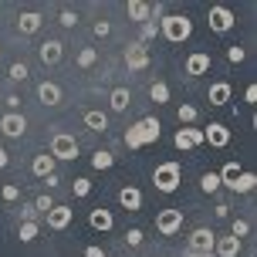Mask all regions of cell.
I'll return each mask as SVG.
<instances>
[{"label":"cell","mask_w":257,"mask_h":257,"mask_svg":"<svg viewBox=\"0 0 257 257\" xmlns=\"http://www.w3.org/2000/svg\"><path fill=\"white\" fill-rule=\"evenodd\" d=\"M159 132H163L159 118L146 115V118H139V122L125 132V146L128 149H142V146H149V142H159Z\"/></svg>","instance_id":"1"},{"label":"cell","mask_w":257,"mask_h":257,"mask_svg":"<svg viewBox=\"0 0 257 257\" xmlns=\"http://www.w3.org/2000/svg\"><path fill=\"white\" fill-rule=\"evenodd\" d=\"M159 34L166 41H173V44H183V41H190V34H193V21L186 14H166V17L159 21Z\"/></svg>","instance_id":"2"},{"label":"cell","mask_w":257,"mask_h":257,"mask_svg":"<svg viewBox=\"0 0 257 257\" xmlns=\"http://www.w3.org/2000/svg\"><path fill=\"white\" fill-rule=\"evenodd\" d=\"M153 183H156V190H159V193H173L183 183V166L176 163V159L159 163V166L153 169Z\"/></svg>","instance_id":"3"},{"label":"cell","mask_w":257,"mask_h":257,"mask_svg":"<svg viewBox=\"0 0 257 257\" xmlns=\"http://www.w3.org/2000/svg\"><path fill=\"white\" fill-rule=\"evenodd\" d=\"M213 244H217V233L206 230V227H196V230L186 237V247H190V254H196V257H210L213 254Z\"/></svg>","instance_id":"4"},{"label":"cell","mask_w":257,"mask_h":257,"mask_svg":"<svg viewBox=\"0 0 257 257\" xmlns=\"http://www.w3.org/2000/svg\"><path fill=\"white\" fill-rule=\"evenodd\" d=\"M156 230L163 233V237H176V233L183 230V210H176V206L159 210V213H156Z\"/></svg>","instance_id":"5"},{"label":"cell","mask_w":257,"mask_h":257,"mask_svg":"<svg viewBox=\"0 0 257 257\" xmlns=\"http://www.w3.org/2000/svg\"><path fill=\"white\" fill-rule=\"evenodd\" d=\"M51 159H78V139L75 136H68V132H58L51 139Z\"/></svg>","instance_id":"6"},{"label":"cell","mask_w":257,"mask_h":257,"mask_svg":"<svg viewBox=\"0 0 257 257\" xmlns=\"http://www.w3.org/2000/svg\"><path fill=\"white\" fill-rule=\"evenodd\" d=\"M233 24H237V17H233L230 7H223V4L210 7V31H217V34H227Z\"/></svg>","instance_id":"7"},{"label":"cell","mask_w":257,"mask_h":257,"mask_svg":"<svg viewBox=\"0 0 257 257\" xmlns=\"http://www.w3.org/2000/svg\"><path fill=\"white\" fill-rule=\"evenodd\" d=\"M0 132L7 136V139H21L27 132V118L21 112H7V115L0 118Z\"/></svg>","instance_id":"8"},{"label":"cell","mask_w":257,"mask_h":257,"mask_svg":"<svg viewBox=\"0 0 257 257\" xmlns=\"http://www.w3.org/2000/svg\"><path fill=\"white\" fill-rule=\"evenodd\" d=\"M71 220H75V210H71V206L54 203V210L48 213V227H51V230H68Z\"/></svg>","instance_id":"9"},{"label":"cell","mask_w":257,"mask_h":257,"mask_svg":"<svg viewBox=\"0 0 257 257\" xmlns=\"http://www.w3.org/2000/svg\"><path fill=\"white\" fill-rule=\"evenodd\" d=\"M203 142H210L213 149H223V146L230 142V128L223 125V122H210V125L203 128Z\"/></svg>","instance_id":"10"},{"label":"cell","mask_w":257,"mask_h":257,"mask_svg":"<svg viewBox=\"0 0 257 257\" xmlns=\"http://www.w3.org/2000/svg\"><path fill=\"white\" fill-rule=\"evenodd\" d=\"M173 142H176V149H196L200 142H203V128H190L183 125L176 136H173Z\"/></svg>","instance_id":"11"},{"label":"cell","mask_w":257,"mask_h":257,"mask_svg":"<svg viewBox=\"0 0 257 257\" xmlns=\"http://www.w3.org/2000/svg\"><path fill=\"white\" fill-rule=\"evenodd\" d=\"M61 54H64V44L61 41H44V44H41L38 48V58H41V64H58L61 61Z\"/></svg>","instance_id":"12"},{"label":"cell","mask_w":257,"mask_h":257,"mask_svg":"<svg viewBox=\"0 0 257 257\" xmlns=\"http://www.w3.org/2000/svg\"><path fill=\"white\" fill-rule=\"evenodd\" d=\"M88 223L95 227V230L108 233L112 227H115V217H112V210H105V206H95V210L88 213Z\"/></svg>","instance_id":"13"},{"label":"cell","mask_w":257,"mask_h":257,"mask_svg":"<svg viewBox=\"0 0 257 257\" xmlns=\"http://www.w3.org/2000/svg\"><path fill=\"white\" fill-rule=\"evenodd\" d=\"M206 71H210V54L206 51H193L190 58H186V75L200 78V75H206Z\"/></svg>","instance_id":"14"},{"label":"cell","mask_w":257,"mask_h":257,"mask_svg":"<svg viewBox=\"0 0 257 257\" xmlns=\"http://www.w3.org/2000/svg\"><path fill=\"white\" fill-rule=\"evenodd\" d=\"M41 24H44V17H41L38 11H24L17 17V31H21V34H38Z\"/></svg>","instance_id":"15"},{"label":"cell","mask_w":257,"mask_h":257,"mask_svg":"<svg viewBox=\"0 0 257 257\" xmlns=\"http://www.w3.org/2000/svg\"><path fill=\"white\" fill-rule=\"evenodd\" d=\"M31 173H34L38 180H48V176H54V159H51V153L34 156V163H31Z\"/></svg>","instance_id":"16"},{"label":"cell","mask_w":257,"mask_h":257,"mask_svg":"<svg viewBox=\"0 0 257 257\" xmlns=\"http://www.w3.org/2000/svg\"><path fill=\"white\" fill-rule=\"evenodd\" d=\"M125 64L132 68V71H142V68H149V54H146V48L142 44H132L125 51Z\"/></svg>","instance_id":"17"},{"label":"cell","mask_w":257,"mask_h":257,"mask_svg":"<svg viewBox=\"0 0 257 257\" xmlns=\"http://www.w3.org/2000/svg\"><path fill=\"white\" fill-rule=\"evenodd\" d=\"M38 98L54 108V105H61V88H58L54 81H41V85H38Z\"/></svg>","instance_id":"18"},{"label":"cell","mask_w":257,"mask_h":257,"mask_svg":"<svg viewBox=\"0 0 257 257\" xmlns=\"http://www.w3.org/2000/svg\"><path fill=\"white\" fill-rule=\"evenodd\" d=\"M118 203L136 213V210H142V193L136 190V186H122V190H118Z\"/></svg>","instance_id":"19"},{"label":"cell","mask_w":257,"mask_h":257,"mask_svg":"<svg viewBox=\"0 0 257 257\" xmlns=\"http://www.w3.org/2000/svg\"><path fill=\"white\" fill-rule=\"evenodd\" d=\"M128 17L136 21V24H146L149 21V14H153V4H146V0H128Z\"/></svg>","instance_id":"20"},{"label":"cell","mask_w":257,"mask_h":257,"mask_svg":"<svg viewBox=\"0 0 257 257\" xmlns=\"http://www.w3.org/2000/svg\"><path fill=\"white\" fill-rule=\"evenodd\" d=\"M227 102H230V85L227 81H213L210 85V105L220 108V105H227Z\"/></svg>","instance_id":"21"},{"label":"cell","mask_w":257,"mask_h":257,"mask_svg":"<svg viewBox=\"0 0 257 257\" xmlns=\"http://www.w3.org/2000/svg\"><path fill=\"white\" fill-rule=\"evenodd\" d=\"M213 250H217L220 257H237L240 254V240H237V237H220L217 244H213Z\"/></svg>","instance_id":"22"},{"label":"cell","mask_w":257,"mask_h":257,"mask_svg":"<svg viewBox=\"0 0 257 257\" xmlns=\"http://www.w3.org/2000/svg\"><path fill=\"white\" fill-rule=\"evenodd\" d=\"M108 105H112V112H125L128 105H132V91L128 88H115L108 95Z\"/></svg>","instance_id":"23"},{"label":"cell","mask_w":257,"mask_h":257,"mask_svg":"<svg viewBox=\"0 0 257 257\" xmlns=\"http://www.w3.org/2000/svg\"><path fill=\"white\" fill-rule=\"evenodd\" d=\"M85 125H88L91 132H105V128H108V115L98 112V108H88V112H85Z\"/></svg>","instance_id":"24"},{"label":"cell","mask_w":257,"mask_h":257,"mask_svg":"<svg viewBox=\"0 0 257 257\" xmlns=\"http://www.w3.org/2000/svg\"><path fill=\"white\" fill-rule=\"evenodd\" d=\"M254 186H257V176H254V173H244V169H240V176L233 180L230 193H250Z\"/></svg>","instance_id":"25"},{"label":"cell","mask_w":257,"mask_h":257,"mask_svg":"<svg viewBox=\"0 0 257 257\" xmlns=\"http://www.w3.org/2000/svg\"><path fill=\"white\" fill-rule=\"evenodd\" d=\"M75 64H78V68H85V71L95 68V64H98V51H95V48H81L78 58H75Z\"/></svg>","instance_id":"26"},{"label":"cell","mask_w":257,"mask_h":257,"mask_svg":"<svg viewBox=\"0 0 257 257\" xmlns=\"http://www.w3.org/2000/svg\"><path fill=\"white\" fill-rule=\"evenodd\" d=\"M217 176H220V186H227V190H230V186H233V180L240 176V166H237V163H227V166L220 169Z\"/></svg>","instance_id":"27"},{"label":"cell","mask_w":257,"mask_h":257,"mask_svg":"<svg viewBox=\"0 0 257 257\" xmlns=\"http://www.w3.org/2000/svg\"><path fill=\"white\" fill-rule=\"evenodd\" d=\"M149 98H153L156 105L169 102V85H166V81H153V85H149Z\"/></svg>","instance_id":"28"},{"label":"cell","mask_w":257,"mask_h":257,"mask_svg":"<svg viewBox=\"0 0 257 257\" xmlns=\"http://www.w3.org/2000/svg\"><path fill=\"white\" fill-rule=\"evenodd\" d=\"M112 163H115V156L108 153V149H98V153L91 156V166H95V169H108Z\"/></svg>","instance_id":"29"},{"label":"cell","mask_w":257,"mask_h":257,"mask_svg":"<svg viewBox=\"0 0 257 257\" xmlns=\"http://www.w3.org/2000/svg\"><path fill=\"white\" fill-rule=\"evenodd\" d=\"M200 190H203V193H217V190H220V176H217V173H203Z\"/></svg>","instance_id":"30"},{"label":"cell","mask_w":257,"mask_h":257,"mask_svg":"<svg viewBox=\"0 0 257 257\" xmlns=\"http://www.w3.org/2000/svg\"><path fill=\"white\" fill-rule=\"evenodd\" d=\"M21 240H24V244H31V240H34V237H38V223H34V220H24V223H21Z\"/></svg>","instance_id":"31"},{"label":"cell","mask_w":257,"mask_h":257,"mask_svg":"<svg viewBox=\"0 0 257 257\" xmlns=\"http://www.w3.org/2000/svg\"><path fill=\"white\" fill-rule=\"evenodd\" d=\"M51 210H54V200L48 196V193H41L38 200H34V213H44V217H48Z\"/></svg>","instance_id":"32"},{"label":"cell","mask_w":257,"mask_h":257,"mask_svg":"<svg viewBox=\"0 0 257 257\" xmlns=\"http://www.w3.org/2000/svg\"><path fill=\"white\" fill-rule=\"evenodd\" d=\"M176 118H180V125H190V122H196V108L193 105H180L176 108Z\"/></svg>","instance_id":"33"},{"label":"cell","mask_w":257,"mask_h":257,"mask_svg":"<svg viewBox=\"0 0 257 257\" xmlns=\"http://www.w3.org/2000/svg\"><path fill=\"white\" fill-rule=\"evenodd\" d=\"M7 78H11V81H24V78H27V64L24 61H14L11 68H7Z\"/></svg>","instance_id":"34"},{"label":"cell","mask_w":257,"mask_h":257,"mask_svg":"<svg viewBox=\"0 0 257 257\" xmlns=\"http://www.w3.org/2000/svg\"><path fill=\"white\" fill-rule=\"evenodd\" d=\"M247 233H250V223H247V220H233L230 223V237L240 240V237H247Z\"/></svg>","instance_id":"35"},{"label":"cell","mask_w":257,"mask_h":257,"mask_svg":"<svg viewBox=\"0 0 257 257\" xmlns=\"http://www.w3.org/2000/svg\"><path fill=\"white\" fill-rule=\"evenodd\" d=\"M0 196H4L7 203H14V200H21V186H17V183H7V186L0 190Z\"/></svg>","instance_id":"36"},{"label":"cell","mask_w":257,"mask_h":257,"mask_svg":"<svg viewBox=\"0 0 257 257\" xmlns=\"http://www.w3.org/2000/svg\"><path fill=\"white\" fill-rule=\"evenodd\" d=\"M58 24H61V27H75L78 24V14L75 11H61V14H58Z\"/></svg>","instance_id":"37"},{"label":"cell","mask_w":257,"mask_h":257,"mask_svg":"<svg viewBox=\"0 0 257 257\" xmlns=\"http://www.w3.org/2000/svg\"><path fill=\"white\" fill-rule=\"evenodd\" d=\"M88 193H91V180H88V176L75 180V196H88Z\"/></svg>","instance_id":"38"},{"label":"cell","mask_w":257,"mask_h":257,"mask_svg":"<svg viewBox=\"0 0 257 257\" xmlns=\"http://www.w3.org/2000/svg\"><path fill=\"white\" fill-rule=\"evenodd\" d=\"M125 244H128V247H139V244H142V230H139V227L125 230Z\"/></svg>","instance_id":"39"},{"label":"cell","mask_w":257,"mask_h":257,"mask_svg":"<svg viewBox=\"0 0 257 257\" xmlns=\"http://www.w3.org/2000/svg\"><path fill=\"white\" fill-rule=\"evenodd\" d=\"M227 61H230V64H240V61H244V48H237V44H233V48H227Z\"/></svg>","instance_id":"40"},{"label":"cell","mask_w":257,"mask_h":257,"mask_svg":"<svg viewBox=\"0 0 257 257\" xmlns=\"http://www.w3.org/2000/svg\"><path fill=\"white\" fill-rule=\"evenodd\" d=\"M91 31H95V38H108V34H112V24H108V21H98Z\"/></svg>","instance_id":"41"},{"label":"cell","mask_w":257,"mask_h":257,"mask_svg":"<svg viewBox=\"0 0 257 257\" xmlns=\"http://www.w3.org/2000/svg\"><path fill=\"white\" fill-rule=\"evenodd\" d=\"M244 98H247V102H250V105L257 102V85H247V91H244Z\"/></svg>","instance_id":"42"},{"label":"cell","mask_w":257,"mask_h":257,"mask_svg":"<svg viewBox=\"0 0 257 257\" xmlns=\"http://www.w3.org/2000/svg\"><path fill=\"white\" fill-rule=\"evenodd\" d=\"M85 257H105V250H102V247H95V244H91V247H85Z\"/></svg>","instance_id":"43"},{"label":"cell","mask_w":257,"mask_h":257,"mask_svg":"<svg viewBox=\"0 0 257 257\" xmlns=\"http://www.w3.org/2000/svg\"><path fill=\"white\" fill-rule=\"evenodd\" d=\"M217 217L227 220V217H230V206H227V203H217Z\"/></svg>","instance_id":"44"},{"label":"cell","mask_w":257,"mask_h":257,"mask_svg":"<svg viewBox=\"0 0 257 257\" xmlns=\"http://www.w3.org/2000/svg\"><path fill=\"white\" fill-rule=\"evenodd\" d=\"M7 163H11V153H7V149L0 146V169H7Z\"/></svg>","instance_id":"45"},{"label":"cell","mask_w":257,"mask_h":257,"mask_svg":"<svg viewBox=\"0 0 257 257\" xmlns=\"http://www.w3.org/2000/svg\"><path fill=\"white\" fill-rule=\"evenodd\" d=\"M0 54H4V48H0Z\"/></svg>","instance_id":"46"},{"label":"cell","mask_w":257,"mask_h":257,"mask_svg":"<svg viewBox=\"0 0 257 257\" xmlns=\"http://www.w3.org/2000/svg\"><path fill=\"white\" fill-rule=\"evenodd\" d=\"M190 257H196V254H190Z\"/></svg>","instance_id":"47"}]
</instances>
